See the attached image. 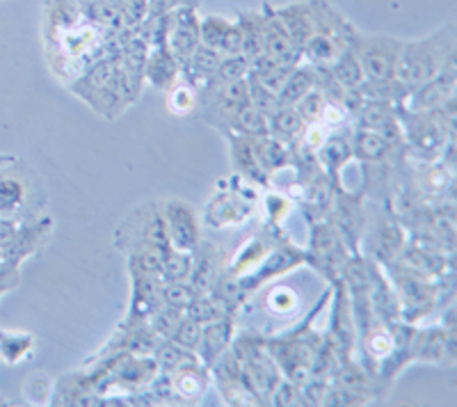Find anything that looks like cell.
Instances as JSON below:
<instances>
[{
  "instance_id": "5b68a950",
  "label": "cell",
  "mask_w": 457,
  "mask_h": 407,
  "mask_svg": "<svg viewBox=\"0 0 457 407\" xmlns=\"http://www.w3.org/2000/svg\"><path fill=\"white\" fill-rule=\"evenodd\" d=\"M165 44L171 55L177 58V62L181 64V69L186 67L190 55L202 44V37H199V16L193 5H181L171 12Z\"/></svg>"
},
{
  "instance_id": "d6986e66",
  "label": "cell",
  "mask_w": 457,
  "mask_h": 407,
  "mask_svg": "<svg viewBox=\"0 0 457 407\" xmlns=\"http://www.w3.org/2000/svg\"><path fill=\"white\" fill-rule=\"evenodd\" d=\"M231 158H234L236 170L245 174V177L254 179L259 183H268V174L261 170L259 156H256V137L247 136H231Z\"/></svg>"
},
{
  "instance_id": "277c9868",
  "label": "cell",
  "mask_w": 457,
  "mask_h": 407,
  "mask_svg": "<svg viewBox=\"0 0 457 407\" xmlns=\"http://www.w3.org/2000/svg\"><path fill=\"white\" fill-rule=\"evenodd\" d=\"M403 124H405L407 142H410L414 152L430 158L442 156V149L446 146L453 129L439 117L436 110H430V112H414V110H410Z\"/></svg>"
},
{
  "instance_id": "8d00e7d4",
  "label": "cell",
  "mask_w": 457,
  "mask_h": 407,
  "mask_svg": "<svg viewBox=\"0 0 457 407\" xmlns=\"http://www.w3.org/2000/svg\"><path fill=\"white\" fill-rule=\"evenodd\" d=\"M195 295H197V291H195L190 282H174V284H162L161 287L162 304L177 307L181 309V311L187 307V304L193 303Z\"/></svg>"
},
{
  "instance_id": "f6af8a7d",
  "label": "cell",
  "mask_w": 457,
  "mask_h": 407,
  "mask_svg": "<svg viewBox=\"0 0 457 407\" xmlns=\"http://www.w3.org/2000/svg\"><path fill=\"white\" fill-rule=\"evenodd\" d=\"M51 380L46 376H32L26 382V396L30 403H46L51 396Z\"/></svg>"
},
{
  "instance_id": "f546056e",
  "label": "cell",
  "mask_w": 457,
  "mask_h": 407,
  "mask_svg": "<svg viewBox=\"0 0 457 407\" xmlns=\"http://www.w3.org/2000/svg\"><path fill=\"white\" fill-rule=\"evenodd\" d=\"M32 344H35L32 335L0 329V357H3L7 364H16V361H21L23 357L30 355Z\"/></svg>"
},
{
  "instance_id": "f35d334b",
  "label": "cell",
  "mask_w": 457,
  "mask_h": 407,
  "mask_svg": "<svg viewBox=\"0 0 457 407\" xmlns=\"http://www.w3.org/2000/svg\"><path fill=\"white\" fill-rule=\"evenodd\" d=\"M23 183L16 181V179H3L0 181V215L14 213L19 206L23 204Z\"/></svg>"
},
{
  "instance_id": "44dd1931",
  "label": "cell",
  "mask_w": 457,
  "mask_h": 407,
  "mask_svg": "<svg viewBox=\"0 0 457 407\" xmlns=\"http://www.w3.org/2000/svg\"><path fill=\"white\" fill-rule=\"evenodd\" d=\"M328 71H329V76L334 79V83H337L341 89H345V92H354V89H357L359 85L366 80L364 69H361V64H359V60H357V55L353 53V48L343 51L341 55H338V58L329 64Z\"/></svg>"
},
{
  "instance_id": "8992f818",
  "label": "cell",
  "mask_w": 457,
  "mask_h": 407,
  "mask_svg": "<svg viewBox=\"0 0 457 407\" xmlns=\"http://www.w3.org/2000/svg\"><path fill=\"white\" fill-rule=\"evenodd\" d=\"M162 218H165L170 245L183 252H193L199 243V220L195 211L181 199H167L162 204Z\"/></svg>"
},
{
  "instance_id": "ee69618b",
  "label": "cell",
  "mask_w": 457,
  "mask_h": 407,
  "mask_svg": "<svg viewBox=\"0 0 457 407\" xmlns=\"http://www.w3.org/2000/svg\"><path fill=\"white\" fill-rule=\"evenodd\" d=\"M423 181H426V186L432 190V193L442 195L444 190H446L448 186H451L453 174H451V170L444 168L442 162H439V165H435V168L428 170L426 177H423Z\"/></svg>"
},
{
  "instance_id": "ab89813d",
  "label": "cell",
  "mask_w": 457,
  "mask_h": 407,
  "mask_svg": "<svg viewBox=\"0 0 457 407\" xmlns=\"http://www.w3.org/2000/svg\"><path fill=\"white\" fill-rule=\"evenodd\" d=\"M199 339H202V325L197 320L187 319V316H183L181 323L177 325V329L170 336V341H174V344H179L186 350H193V353H197Z\"/></svg>"
},
{
  "instance_id": "60d3db41",
  "label": "cell",
  "mask_w": 457,
  "mask_h": 407,
  "mask_svg": "<svg viewBox=\"0 0 457 407\" xmlns=\"http://www.w3.org/2000/svg\"><path fill=\"white\" fill-rule=\"evenodd\" d=\"M337 386L353 389V392H359V394H366V389H369V376H366L364 369H359V366L343 364L337 371Z\"/></svg>"
},
{
  "instance_id": "ac0fdd59",
  "label": "cell",
  "mask_w": 457,
  "mask_h": 407,
  "mask_svg": "<svg viewBox=\"0 0 457 407\" xmlns=\"http://www.w3.org/2000/svg\"><path fill=\"white\" fill-rule=\"evenodd\" d=\"M316 156L322 168L328 170L332 183H338V172L353 158V142L343 136H325V140L316 149Z\"/></svg>"
},
{
  "instance_id": "d6a6232c",
  "label": "cell",
  "mask_w": 457,
  "mask_h": 407,
  "mask_svg": "<svg viewBox=\"0 0 457 407\" xmlns=\"http://www.w3.org/2000/svg\"><path fill=\"white\" fill-rule=\"evenodd\" d=\"M186 316L187 319L197 320L199 325H206V323H213V320L222 319V316H227V313L222 311V307H220L218 303H215L211 295H206V293H197L193 298V303L187 304L186 309Z\"/></svg>"
},
{
  "instance_id": "1f68e13d",
  "label": "cell",
  "mask_w": 457,
  "mask_h": 407,
  "mask_svg": "<svg viewBox=\"0 0 457 407\" xmlns=\"http://www.w3.org/2000/svg\"><path fill=\"white\" fill-rule=\"evenodd\" d=\"M329 101L328 96H325V92H322L320 87H313L309 95L302 96L300 101H297L293 108L297 110V115L304 120V124H318V121L322 120V115H325V110H328Z\"/></svg>"
},
{
  "instance_id": "603a6c76",
  "label": "cell",
  "mask_w": 457,
  "mask_h": 407,
  "mask_svg": "<svg viewBox=\"0 0 457 407\" xmlns=\"http://www.w3.org/2000/svg\"><path fill=\"white\" fill-rule=\"evenodd\" d=\"M228 129H234V133L247 137H265L270 136V120L268 115H263L261 110H256L254 105L247 104L245 108H240L231 120H228Z\"/></svg>"
},
{
  "instance_id": "484cf974",
  "label": "cell",
  "mask_w": 457,
  "mask_h": 407,
  "mask_svg": "<svg viewBox=\"0 0 457 407\" xmlns=\"http://www.w3.org/2000/svg\"><path fill=\"white\" fill-rule=\"evenodd\" d=\"M190 266H193V252H183L177 247H170L158 270V282L161 284H174V282H187L190 277Z\"/></svg>"
},
{
  "instance_id": "8fae6325",
  "label": "cell",
  "mask_w": 457,
  "mask_h": 407,
  "mask_svg": "<svg viewBox=\"0 0 457 407\" xmlns=\"http://www.w3.org/2000/svg\"><path fill=\"white\" fill-rule=\"evenodd\" d=\"M334 218H337L334 227L341 234L343 243L353 247V250H357L361 234L366 229V209L361 199L353 197V195L338 193L334 197Z\"/></svg>"
},
{
  "instance_id": "7bdbcfd3",
  "label": "cell",
  "mask_w": 457,
  "mask_h": 407,
  "mask_svg": "<svg viewBox=\"0 0 457 407\" xmlns=\"http://www.w3.org/2000/svg\"><path fill=\"white\" fill-rule=\"evenodd\" d=\"M366 348H369V353L375 360H385L391 353V348H394V336L386 329H375V332H369Z\"/></svg>"
},
{
  "instance_id": "f1b7e54d",
  "label": "cell",
  "mask_w": 457,
  "mask_h": 407,
  "mask_svg": "<svg viewBox=\"0 0 457 407\" xmlns=\"http://www.w3.org/2000/svg\"><path fill=\"white\" fill-rule=\"evenodd\" d=\"M256 156H259V165L265 174L277 172L288 162V149H286L284 142L275 140L272 136L256 137Z\"/></svg>"
},
{
  "instance_id": "83f0119b",
  "label": "cell",
  "mask_w": 457,
  "mask_h": 407,
  "mask_svg": "<svg viewBox=\"0 0 457 407\" xmlns=\"http://www.w3.org/2000/svg\"><path fill=\"white\" fill-rule=\"evenodd\" d=\"M190 361H199L197 353L181 348V345L174 344V341L170 339H162L161 345L156 348L158 371H162L165 376H170V373H174L177 369H181L183 364H190Z\"/></svg>"
},
{
  "instance_id": "e0dca14e",
  "label": "cell",
  "mask_w": 457,
  "mask_h": 407,
  "mask_svg": "<svg viewBox=\"0 0 457 407\" xmlns=\"http://www.w3.org/2000/svg\"><path fill=\"white\" fill-rule=\"evenodd\" d=\"M313 87H318V69L313 64H304V67L297 64L291 71V76L286 79V83L281 85L279 95H277L279 108H293Z\"/></svg>"
},
{
  "instance_id": "4316f807",
  "label": "cell",
  "mask_w": 457,
  "mask_h": 407,
  "mask_svg": "<svg viewBox=\"0 0 457 407\" xmlns=\"http://www.w3.org/2000/svg\"><path fill=\"white\" fill-rule=\"evenodd\" d=\"M220 60H222V53H220L218 48L199 44L197 51L190 55V60H187V64L183 69H187V73H190V79H193L195 83L206 85L208 80L213 79V73L215 69H218Z\"/></svg>"
},
{
  "instance_id": "e575fe53",
  "label": "cell",
  "mask_w": 457,
  "mask_h": 407,
  "mask_svg": "<svg viewBox=\"0 0 457 407\" xmlns=\"http://www.w3.org/2000/svg\"><path fill=\"white\" fill-rule=\"evenodd\" d=\"M151 329L156 332L161 339H170L171 332L177 329V325L181 323L183 311L177 307H170V304H161L156 311L151 313Z\"/></svg>"
},
{
  "instance_id": "9a60e30c",
  "label": "cell",
  "mask_w": 457,
  "mask_h": 407,
  "mask_svg": "<svg viewBox=\"0 0 457 407\" xmlns=\"http://www.w3.org/2000/svg\"><path fill=\"white\" fill-rule=\"evenodd\" d=\"M302 262H304V256L295 250H288V247H286V250H279V252H272V254L265 256V262L261 263L256 270H252L250 275L245 277V279H238L240 288H243V293H250L254 287H261V284L268 282V279H272V277H277V275H281V272L300 266Z\"/></svg>"
},
{
  "instance_id": "d4e9b609",
  "label": "cell",
  "mask_w": 457,
  "mask_h": 407,
  "mask_svg": "<svg viewBox=\"0 0 457 407\" xmlns=\"http://www.w3.org/2000/svg\"><path fill=\"white\" fill-rule=\"evenodd\" d=\"M268 120H270V136L284 145L300 140L304 129H307L295 108H277Z\"/></svg>"
},
{
  "instance_id": "3957f363",
  "label": "cell",
  "mask_w": 457,
  "mask_h": 407,
  "mask_svg": "<svg viewBox=\"0 0 457 407\" xmlns=\"http://www.w3.org/2000/svg\"><path fill=\"white\" fill-rule=\"evenodd\" d=\"M350 48L364 69L366 80L382 83V80L395 79V64H398L403 39L391 35H364L354 30Z\"/></svg>"
},
{
  "instance_id": "4fadbf2b",
  "label": "cell",
  "mask_w": 457,
  "mask_h": 407,
  "mask_svg": "<svg viewBox=\"0 0 457 407\" xmlns=\"http://www.w3.org/2000/svg\"><path fill=\"white\" fill-rule=\"evenodd\" d=\"M179 71H181V64H179L177 58L171 55L167 44H154L151 53H146L145 71H142L146 83H149L151 87L167 92V89L174 85V80H177Z\"/></svg>"
},
{
  "instance_id": "30bf717a",
  "label": "cell",
  "mask_w": 457,
  "mask_h": 407,
  "mask_svg": "<svg viewBox=\"0 0 457 407\" xmlns=\"http://www.w3.org/2000/svg\"><path fill=\"white\" fill-rule=\"evenodd\" d=\"M261 16H263V55L284 64H300V48L293 44L291 35L286 32L284 23L275 14V7L263 5Z\"/></svg>"
},
{
  "instance_id": "c3c4849f",
  "label": "cell",
  "mask_w": 457,
  "mask_h": 407,
  "mask_svg": "<svg viewBox=\"0 0 457 407\" xmlns=\"http://www.w3.org/2000/svg\"><path fill=\"white\" fill-rule=\"evenodd\" d=\"M0 403H3V401H0Z\"/></svg>"
},
{
  "instance_id": "ffe728a7",
  "label": "cell",
  "mask_w": 457,
  "mask_h": 407,
  "mask_svg": "<svg viewBox=\"0 0 457 407\" xmlns=\"http://www.w3.org/2000/svg\"><path fill=\"white\" fill-rule=\"evenodd\" d=\"M394 152V142L385 137L382 133L366 131L359 129L353 137V156H357L361 162H382Z\"/></svg>"
},
{
  "instance_id": "cb8c5ba5",
  "label": "cell",
  "mask_w": 457,
  "mask_h": 407,
  "mask_svg": "<svg viewBox=\"0 0 457 407\" xmlns=\"http://www.w3.org/2000/svg\"><path fill=\"white\" fill-rule=\"evenodd\" d=\"M171 378V389L181 398H197L202 396L206 389V378L202 373V361H190L170 373Z\"/></svg>"
},
{
  "instance_id": "52a82bcc",
  "label": "cell",
  "mask_w": 457,
  "mask_h": 407,
  "mask_svg": "<svg viewBox=\"0 0 457 407\" xmlns=\"http://www.w3.org/2000/svg\"><path fill=\"white\" fill-rule=\"evenodd\" d=\"M345 254H348V245L343 243L337 227L329 225V222H320V225L313 227L309 256H313L316 268L329 272V275H338V268H345V262H348Z\"/></svg>"
},
{
  "instance_id": "7a4b0ae2",
  "label": "cell",
  "mask_w": 457,
  "mask_h": 407,
  "mask_svg": "<svg viewBox=\"0 0 457 407\" xmlns=\"http://www.w3.org/2000/svg\"><path fill=\"white\" fill-rule=\"evenodd\" d=\"M313 30L302 48V58L318 69H328L343 51L350 48L354 28L325 0H312Z\"/></svg>"
},
{
  "instance_id": "74e56055",
  "label": "cell",
  "mask_w": 457,
  "mask_h": 407,
  "mask_svg": "<svg viewBox=\"0 0 457 407\" xmlns=\"http://www.w3.org/2000/svg\"><path fill=\"white\" fill-rule=\"evenodd\" d=\"M247 89H250V104L254 105L256 110H261L263 115L270 117L277 108H279V101H277L275 92H270L268 87L259 83L254 76L247 73Z\"/></svg>"
},
{
  "instance_id": "2e32d148",
  "label": "cell",
  "mask_w": 457,
  "mask_h": 407,
  "mask_svg": "<svg viewBox=\"0 0 457 407\" xmlns=\"http://www.w3.org/2000/svg\"><path fill=\"white\" fill-rule=\"evenodd\" d=\"M275 14L279 16V21L284 23L286 32L291 35L293 44L297 48H304L307 39L312 37L313 30V7L312 0L309 3H293V5L275 7Z\"/></svg>"
},
{
  "instance_id": "7402d4cb",
  "label": "cell",
  "mask_w": 457,
  "mask_h": 407,
  "mask_svg": "<svg viewBox=\"0 0 457 407\" xmlns=\"http://www.w3.org/2000/svg\"><path fill=\"white\" fill-rule=\"evenodd\" d=\"M236 23L243 35V55L254 62L263 55V16L261 12H243Z\"/></svg>"
},
{
  "instance_id": "4dcf8cb0",
  "label": "cell",
  "mask_w": 457,
  "mask_h": 407,
  "mask_svg": "<svg viewBox=\"0 0 457 407\" xmlns=\"http://www.w3.org/2000/svg\"><path fill=\"white\" fill-rule=\"evenodd\" d=\"M252 62L245 55H222L218 69H215L213 79L208 80L206 85H224V83H236V80H245L250 73Z\"/></svg>"
},
{
  "instance_id": "d590c367",
  "label": "cell",
  "mask_w": 457,
  "mask_h": 407,
  "mask_svg": "<svg viewBox=\"0 0 457 407\" xmlns=\"http://www.w3.org/2000/svg\"><path fill=\"white\" fill-rule=\"evenodd\" d=\"M199 95L193 85L181 83L177 87H170V110L174 115H190L197 108Z\"/></svg>"
},
{
  "instance_id": "bcb514c9",
  "label": "cell",
  "mask_w": 457,
  "mask_h": 407,
  "mask_svg": "<svg viewBox=\"0 0 457 407\" xmlns=\"http://www.w3.org/2000/svg\"><path fill=\"white\" fill-rule=\"evenodd\" d=\"M268 307L272 313H291L295 309V295L291 288H275L268 295Z\"/></svg>"
},
{
  "instance_id": "7c38bea8",
  "label": "cell",
  "mask_w": 457,
  "mask_h": 407,
  "mask_svg": "<svg viewBox=\"0 0 457 407\" xmlns=\"http://www.w3.org/2000/svg\"><path fill=\"white\" fill-rule=\"evenodd\" d=\"M222 272V252L208 243H197L193 247V266H190V277H187V282L193 284L195 291H211Z\"/></svg>"
},
{
  "instance_id": "836d02e7",
  "label": "cell",
  "mask_w": 457,
  "mask_h": 407,
  "mask_svg": "<svg viewBox=\"0 0 457 407\" xmlns=\"http://www.w3.org/2000/svg\"><path fill=\"white\" fill-rule=\"evenodd\" d=\"M228 26H231V19H227V16L208 14L204 19H199V37H202L204 46L220 48Z\"/></svg>"
},
{
  "instance_id": "5bb4252c",
  "label": "cell",
  "mask_w": 457,
  "mask_h": 407,
  "mask_svg": "<svg viewBox=\"0 0 457 407\" xmlns=\"http://www.w3.org/2000/svg\"><path fill=\"white\" fill-rule=\"evenodd\" d=\"M231 336H234V320L228 316L213 320V323L202 325V339L197 345V357L199 361L211 369L213 361L222 355L224 350H228L231 345Z\"/></svg>"
},
{
  "instance_id": "9c48e42d",
  "label": "cell",
  "mask_w": 457,
  "mask_h": 407,
  "mask_svg": "<svg viewBox=\"0 0 457 407\" xmlns=\"http://www.w3.org/2000/svg\"><path fill=\"white\" fill-rule=\"evenodd\" d=\"M353 112L357 115L359 129L382 133V136L389 137L394 145L403 140V124L398 121V112H395L394 104L359 99L357 108H354Z\"/></svg>"
},
{
  "instance_id": "6da1fadb",
  "label": "cell",
  "mask_w": 457,
  "mask_h": 407,
  "mask_svg": "<svg viewBox=\"0 0 457 407\" xmlns=\"http://www.w3.org/2000/svg\"><path fill=\"white\" fill-rule=\"evenodd\" d=\"M455 60V28L444 26L423 39L403 42L398 64H395V80L407 89L421 87L428 80L444 71Z\"/></svg>"
},
{
  "instance_id": "7dc6e473",
  "label": "cell",
  "mask_w": 457,
  "mask_h": 407,
  "mask_svg": "<svg viewBox=\"0 0 457 407\" xmlns=\"http://www.w3.org/2000/svg\"><path fill=\"white\" fill-rule=\"evenodd\" d=\"M261 252H263V247H261V243H256V240H254V243L250 245V250L245 252L243 256H254V254H261ZM252 263H254L252 259H243V262H240V266H236L234 270H238V268H245V266H252ZM234 270H231V272H234Z\"/></svg>"
},
{
  "instance_id": "ba28073f",
  "label": "cell",
  "mask_w": 457,
  "mask_h": 407,
  "mask_svg": "<svg viewBox=\"0 0 457 407\" xmlns=\"http://www.w3.org/2000/svg\"><path fill=\"white\" fill-rule=\"evenodd\" d=\"M202 101L204 105H206L208 112L218 115L222 124H228V120H231L240 108H245V105L250 104L247 79L224 85H204Z\"/></svg>"
},
{
  "instance_id": "b9f144b4",
  "label": "cell",
  "mask_w": 457,
  "mask_h": 407,
  "mask_svg": "<svg viewBox=\"0 0 457 407\" xmlns=\"http://www.w3.org/2000/svg\"><path fill=\"white\" fill-rule=\"evenodd\" d=\"M270 403L272 405H309L307 396L302 392V386H297L291 380H279V385L272 392Z\"/></svg>"
}]
</instances>
